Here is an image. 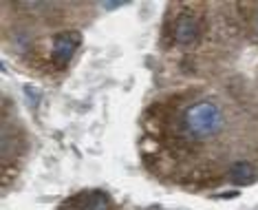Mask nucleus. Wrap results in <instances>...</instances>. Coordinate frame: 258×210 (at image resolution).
<instances>
[{
    "label": "nucleus",
    "instance_id": "7ed1b4c3",
    "mask_svg": "<svg viewBox=\"0 0 258 210\" xmlns=\"http://www.w3.org/2000/svg\"><path fill=\"white\" fill-rule=\"evenodd\" d=\"M201 38V22L199 18L190 14H183L174 20L172 25V40L181 46H187V44H195L197 40Z\"/></svg>",
    "mask_w": 258,
    "mask_h": 210
},
{
    "label": "nucleus",
    "instance_id": "423d86ee",
    "mask_svg": "<svg viewBox=\"0 0 258 210\" xmlns=\"http://www.w3.org/2000/svg\"><path fill=\"white\" fill-rule=\"evenodd\" d=\"M256 36H258V14H256Z\"/></svg>",
    "mask_w": 258,
    "mask_h": 210
},
{
    "label": "nucleus",
    "instance_id": "20e7f679",
    "mask_svg": "<svg viewBox=\"0 0 258 210\" xmlns=\"http://www.w3.org/2000/svg\"><path fill=\"white\" fill-rule=\"evenodd\" d=\"M230 177L236 184H249V182H254L256 171L249 162H236V164L230 166Z\"/></svg>",
    "mask_w": 258,
    "mask_h": 210
},
{
    "label": "nucleus",
    "instance_id": "f03ea898",
    "mask_svg": "<svg viewBox=\"0 0 258 210\" xmlns=\"http://www.w3.org/2000/svg\"><path fill=\"white\" fill-rule=\"evenodd\" d=\"M82 44V36L80 31H62L57 33L51 42V60H53L55 67L64 69L69 62L73 60L75 51L80 49Z\"/></svg>",
    "mask_w": 258,
    "mask_h": 210
},
{
    "label": "nucleus",
    "instance_id": "39448f33",
    "mask_svg": "<svg viewBox=\"0 0 258 210\" xmlns=\"http://www.w3.org/2000/svg\"><path fill=\"white\" fill-rule=\"evenodd\" d=\"M110 197L106 192H91V195L84 197V203H82V210H110Z\"/></svg>",
    "mask_w": 258,
    "mask_h": 210
},
{
    "label": "nucleus",
    "instance_id": "f257e3e1",
    "mask_svg": "<svg viewBox=\"0 0 258 210\" xmlns=\"http://www.w3.org/2000/svg\"><path fill=\"white\" fill-rule=\"evenodd\" d=\"M225 128V113L214 100L192 102L181 115V131L192 142H210Z\"/></svg>",
    "mask_w": 258,
    "mask_h": 210
}]
</instances>
